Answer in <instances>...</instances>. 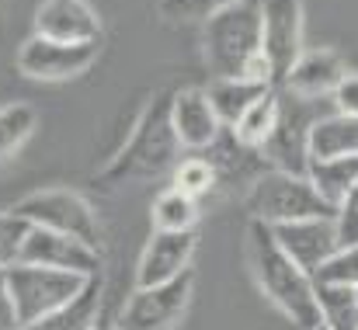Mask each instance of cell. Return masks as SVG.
<instances>
[{
    "label": "cell",
    "mask_w": 358,
    "mask_h": 330,
    "mask_svg": "<svg viewBox=\"0 0 358 330\" xmlns=\"http://www.w3.org/2000/svg\"><path fill=\"white\" fill-rule=\"evenodd\" d=\"M171 94L174 91H157L150 105L139 111L136 125L129 129L125 143L115 150V157L94 174V185L105 192H115L132 181H153L164 178L178 167L181 143L171 125Z\"/></svg>",
    "instance_id": "cell-1"
},
{
    "label": "cell",
    "mask_w": 358,
    "mask_h": 330,
    "mask_svg": "<svg viewBox=\"0 0 358 330\" xmlns=\"http://www.w3.org/2000/svg\"><path fill=\"white\" fill-rule=\"evenodd\" d=\"M247 268L254 275V285L261 289V296L292 320V327L313 330L320 324V310H317V285L313 278L278 247L271 226L250 220L247 222Z\"/></svg>",
    "instance_id": "cell-2"
},
{
    "label": "cell",
    "mask_w": 358,
    "mask_h": 330,
    "mask_svg": "<svg viewBox=\"0 0 358 330\" xmlns=\"http://www.w3.org/2000/svg\"><path fill=\"white\" fill-rule=\"evenodd\" d=\"M202 52L213 80L271 84L261 42V0H237L227 10L213 14L202 24Z\"/></svg>",
    "instance_id": "cell-3"
},
{
    "label": "cell",
    "mask_w": 358,
    "mask_h": 330,
    "mask_svg": "<svg viewBox=\"0 0 358 330\" xmlns=\"http://www.w3.org/2000/svg\"><path fill=\"white\" fill-rule=\"evenodd\" d=\"M247 216L264 226L299 220H334V206L313 188L310 174H285V171H264L247 188Z\"/></svg>",
    "instance_id": "cell-4"
},
{
    "label": "cell",
    "mask_w": 358,
    "mask_h": 330,
    "mask_svg": "<svg viewBox=\"0 0 358 330\" xmlns=\"http://www.w3.org/2000/svg\"><path fill=\"white\" fill-rule=\"evenodd\" d=\"M3 278H7V292H10V303H14L21 330L35 327L38 320H45L56 310H63L87 285L84 275L42 268V264H24V261L10 264L3 271Z\"/></svg>",
    "instance_id": "cell-5"
},
{
    "label": "cell",
    "mask_w": 358,
    "mask_h": 330,
    "mask_svg": "<svg viewBox=\"0 0 358 330\" xmlns=\"http://www.w3.org/2000/svg\"><path fill=\"white\" fill-rule=\"evenodd\" d=\"M14 213L31 226L52 229V233H66L94 250H101V220L94 213V206L70 188H45V192H31L28 199H21L14 206Z\"/></svg>",
    "instance_id": "cell-6"
},
{
    "label": "cell",
    "mask_w": 358,
    "mask_h": 330,
    "mask_svg": "<svg viewBox=\"0 0 358 330\" xmlns=\"http://www.w3.org/2000/svg\"><path fill=\"white\" fill-rule=\"evenodd\" d=\"M195 292V275L192 268L185 275H178L174 282L164 285H150V289H136L125 306H122L115 327L119 330H174L192 303Z\"/></svg>",
    "instance_id": "cell-7"
},
{
    "label": "cell",
    "mask_w": 358,
    "mask_h": 330,
    "mask_svg": "<svg viewBox=\"0 0 358 330\" xmlns=\"http://www.w3.org/2000/svg\"><path fill=\"white\" fill-rule=\"evenodd\" d=\"M261 42L271 84L282 87L303 49V0H261Z\"/></svg>",
    "instance_id": "cell-8"
},
{
    "label": "cell",
    "mask_w": 358,
    "mask_h": 330,
    "mask_svg": "<svg viewBox=\"0 0 358 330\" xmlns=\"http://www.w3.org/2000/svg\"><path fill=\"white\" fill-rule=\"evenodd\" d=\"M101 45L87 42V45H70V42H52V38H24L17 49V70L31 80H45V84H63L73 80L80 73H87L98 63Z\"/></svg>",
    "instance_id": "cell-9"
},
{
    "label": "cell",
    "mask_w": 358,
    "mask_h": 330,
    "mask_svg": "<svg viewBox=\"0 0 358 330\" xmlns=\"http://www.w3.org/2000/svg\"><path fill=\"white\" fill-rule=\"evenodd\" d=\"M21 261L24 264H42V268H56V271H73V275H101V250L66 236V233H52L42 226H31L21 247Z\"/></svg>",
    "instance_id": "cell-10"
},
{
    "label": "cell",
    "mask_w": 358,
    "mask_h": 330,
    "mask_svg": "<svg viewBox=\"0 0 358 330\" xmlns=\"http://www.w3.org/2000/svg\"><path fill=\"white\" fill-rule=\"evenodd\" d=\"M199 233L185 229V233H167V229H153L143 254H139V268H136V289H150V285H164L174 282L178 275L188 271L192 254H195Z\"/></svg>",
    "instance_id": "cell-11"
},
{
    "label": "cell",
    "mask_w": 358,
    "mask_h": 330,
    "mask_svg": "<svg viewBox=\"0 0 358 330\" xmlns=\"http://www.w3.org/2000/svg\"><path fill=\"white\" fill-rule=\"evenodd\" d=\"M101 14L87 0H42L35 7V35L70 45H101Z\"/></svg>",
    "instance_id": "cell-12"
},
{
    "label": "cell",
    "mask_w": 358,
    "mask_h": 330,
    "mask_svg": "<svg viewBox=\"0 0 358 330\" xmlns=\"http://www.w3.org/2000/svg\"><path fill=\"white\" fill-rule=\"evenodd\" d=\"M171 125L181 150H192V153L209 150L223 132V122L213 108L206 87H181L171 94Z\"/></svg>",
    "instance_id": "cell-13"
},
{
    "label": "cell",
    "mask_w": 358,
    "mask_h": 330,
    "mask_svg": "<svg viewBox=\"0 0 358 330\" xmlns=\"http://www.w3.org/2000/svg\"><path fill=\"white\" fill-rule=\"evenodd\" d=\"M278 247L313 278V271L341 247L338 243V226L334 220H299V222H282L271 226Z\"/></svg>",
    "instance_id": "cell-14"
},
{
    "label": "cell",
    "mask_w": 358,
    "mask_h": 330,
    "mask_svg": "<svg viewBox=\"0 0 358 330\" xmlns=\"http://www.w3.org/2000/svg\"><path fill=\"white\" fill-rule=\"evenodd\" d=\"M317 118H299L296 111L282 105V118L275 136L261 146L264 160L271 171H285V174H310V125Z\"/></svg>",
    "instance_id": "cell-15"
},
{
    "label": "cell",
    "mask_w": 358,
    "mask_h": 330,
    "mask_svg": "<svg viewBox=\"0 0 358 330\" xmlns=\"http://www.w3.org/2000/svg\"><path fill=\"white\" fill-rule=\"evenodd\" d=\"M345 77H348V66L334 49H306L299 63L289 70V77L282 80V87H289L296 98H327V94L334 98Z\"/></svg>",
    "instance_id": "cell-16"
},
{
    "label": "cell",
    "mask_w": 358,
    "mask_h": 330,
    "mask_svg": "<svg viewBox=\"0 0 358 330\" xmlns=\"http://www.w3.org/2000/svg\"><path fill=\"white\" fill-rule=\"evenodd\" d=\"M338 157H358V118L345 111L317 118L310 125V164Z\"/></svg>",
    "instance_id": "cell-17"
},
{
    "label": "cell",
    "mask_w": 358,
    "mask_h": 330,
    "mask_svg": "<svg viewBox=\"0 0 358 330\" xmlns=\"http://www.w3.org/2000/svg\"><path fill=\"white\" fill-rule=\"evenodd\" d=\"M278 118H282V98H278V91H275V87H268V91L250 105V108L240 115V122L234 125V136H237L243 146L261 150V146L275 136Z\"/></svg>",
    "instance_id": "cell-18"
},
{
    "label": "cell",
    "mask_w": 358,
    "mask_h": 330,
    "mask_svg": "<svg viewBox=\"0 0 358 330\" xmlns=\"http://www.w3.org/2000/svg\"><path fill=\"white\" fill-rule=\"evenodd\" d=\"M271 84H250V80H213L209 87H206V94H209V101H213V108L220 115V122L227 125V129H234L240 122V115L250 108L264 91H268Z\"/></svg>",
    "instance_id": "cell-19"
},
{
    "label": "cell",
    "mask_w": 358,
    "mask_h": 330,
    "mask_svg": "<svg viewBox=\"0 0 358 330\" xmlns=\"http://www.w3.org/2000/svg\"><path fill=\"white\" fill-rule=\"evenodd\" d=\"M150 220H153V229H167V233H185V229H195L199 222V199L178 192L174 185L164 188L153 206H150Z\"/></svg>",
    "instance_id": "cell-20"
},
{
    "label": "cell",
    "mask_w": 358,
    "mask_h": 330,
    "mask_svg": "<svg viewBox=\"0 0 358 330\" xmlns=\"http://www.w3.org/2000/svg\"><path fill=\"white\" fill-rule=\"evenodd\" d=\"M310 181L338 209V202L358 185V157H338V160H317V164H310Z\"/></svg>",
    "instance_id": "cell-21"
},
{
    "label": "cell",
    "mask_w": 358,
    "mask_h": 330,
    "mask_svg": "<svg viewBox=\"0 0 358 330\" xmlns=\"http://www.w3.org/2000/svg\"><path fill=\"white\" fill-rule=\"evenodd\" d=\"M317 285V310H320V324L327 330H358V299L355 289L345 285Z\"/></svg>",
    "instance_id": "cell-22"
},
{
    "label": "cell",
    "mask_w": 358,
    "mask_h": 330,
    "mask_svg": "<svg viewBox=\"0 0 358 330\" xmlns=\"http://www.w3.org/2000/svg\"><path fill=\"white\" fill-rule=\"evenodd\" d=\"M35 125H38V115H35L31 105H24V101L0 108V164H3L7 157H14V153L28 143V136L35 132Z\"/></svg>",
    "instance_id": "cell-23"
},
{
    "label": "cell",
    "mask_w": 358,
    "mask_h": 330,
    "mask_svg": "<svg viewBox=\"0 0 358 330\" xmlns=\"http://www.w3.org/2000/svg\"><path fill=\"white\" fill-rule=\"evenodd\" d=\"M171 174H174V188L192 195V199H206L209 192L220 188V174L206 153H192V157L178 160V167Z\"/></svg>",
    "instance_id": "cell-24"
},
{
    "label": "cell",
    "mask_w": 358,
    "mask_h": 330,
    "mask_svg": "<svg viewBox=\"0 0 358 330\" xmlns=\"http://www.w3.org/2000/svg\"><path fill=\"white\" fill-rule=\"evenodd\" d=\"M313 282H320V285L358 289V243L355 247H338V250L313 271Z\"/></svg>",
    "instance_id": "cell-25"
},
{
    "label": "cell",
    "mask_w": 358,
    "mask_h": 330,
    "mask_svg": "<svg viewBox=\"0 0 358 330\" xmlns=\"http://www.w3.org/2000/svg\"><path fill=\"white\" fill-rule=\"evenodd\" d=\"M237 0H164L160 3V17L171 24H206L213 14L227 10Z\"/></svg>",
    "instance_id": "cell-26"
},
{
    "label": "cell",
    "mask_w": 358,
    "mask_h": 330,
    "mask_svg": "<svg viewBox=\"0 0 358 330\" xmlns=\"http://www.w3.org/2000/svg\"><path fill=\"white\" fill-rule=\"evenodd\" d=\"M28 229H31V222L21 220L14 209L0 213V271H7L10 264L21 261V247H24Z\"/></svg>",
    "instance_id": "cell-27"
},
{
    "label": "cell",
    "mask_w": 358,
    "mask_h": 330,
    "mask_svg": "<svg viewBox=\"0 0 358 330\" xmlns=\"http://www.w3.org/2000/svg\"><path fill=\"white\" fill-rule=\"evenodd\" d=\"M334 226H338V243L341 247H355L358 243V185L338 202Z\"/></svg>",
    "instance_id": "cell-28"
},
{
    "label": "cell",
    "mask_w": 358,
    "mask_h": 330,
    "mask_svg": "<svg viewBox=\"0 0 358 330\" xmlns=\"http://www.w3.org/2000/svg\"><path fill=\"white\" fill-rule=\"evenodd\" d=\"M334 105H338V111L355 115L358 118V73H348V77L338 84V91H334Z\"/></svg>",
    "instance_id": "cell-29"
},
{
    "label": "cell",
    "mask_w": 358,
    "mask_h": 330,
    "mask_svg": "<svg viewBox=\"0 0 358 330\" xmlns=\"http://www.w3.org/2000/svg\"><path fill=\"white\" fill-rule=\"evenodd\" d=\"M0 330H21L17 313H14V303H10V292H7V278H3V271H0Z\"/></svg>",
    "instance_id": "cell-30"
},
{
    "label": "cell",
    "mask_w": 358,
    "mask_h": 330,
    "mask_svg": "<svg viewBox=\"0 0 358 330\" xmlns=\"http://www.w3.org/2000/svg\"><path fill=\"white\" fill-rule=\"evenodd\" d=\"M94 330H119V327H115V324H112V320H108V317L101 313V324H98V327H94Z\"/></svg>",
    "instance_id": "cell-31"
},
{
    "label": "cell",
    "mask_w": 358,
    "mask_h": 330,
    "mask_svg": "<svg viewBox=\"0 0 358 330\" xmlns=\"http://www.w3.org/2000/svg\"><path fill=\"white\" fill-rule=\"evenodd\" d=\"M313 330H327V327H324V324H317V327H313Z\"/></svg>",
    "instance_id": "cell-32"
},
{
    "label": "cell",
    "mask_w": 358,
    "mask_h": 330,
    "mask_svg": "<svg viewBox=\"0 0 358 330\" xmlns=\"http://www.w3.org/2000/svg\"><path fill=\"white\" fill-rule=\"evenodd\" d=\"M355 299H358V289H355Z\"/></svg>",
    "instance_id": "cell-33"
}]
</instances>
